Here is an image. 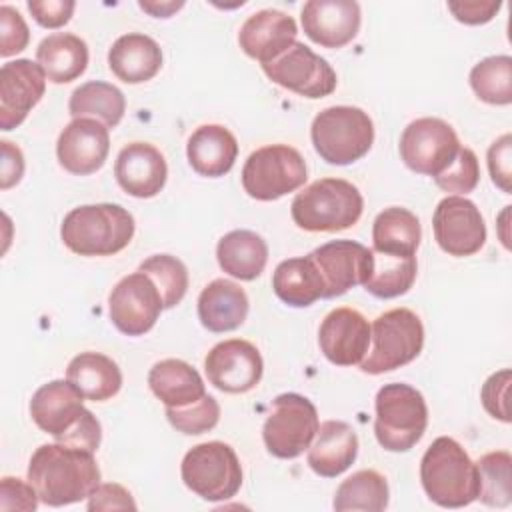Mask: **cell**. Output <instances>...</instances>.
Instances as JSON below:
<instances>
[{"instance_id": "6da1fadb", "label": "cell", "mask_w": 512, "mask_h": 512, "mask_svg": "<svg viewBox=\"0 0 512 512\" xmlns=\"http://www.w3.org/2000/svg\"><path fill=\"white\" fill-rule=\"evenodd\" d=\"M28 482L46 506H68L92 494L100 484L94 452L60 442L42 444L30 458Z\"/></svg>"}, {"instance_id": "7a4b0ae2", "label": "cell", "mask_w": 512, "mask_h": 512, "mask_svg": "<svg viewBox=\"0 0 512 512\" xmlns=\"http://www.w3.org/2000/svg\"><path fill=\"white\" fill-rule=\"evenodd\" d=\"M134 228V216L120 204H84L64 216L60 238L78 256H112L130 244Z\"/></svg>"}, {"instance_id": "3957f363", "label": "cell", "mask_w": 512, "mask_h": 512, "mask_svg": "<svg viewBox=\"0 0 512 512\" xmlns=\"http://www.w3.org/2000/svg\"><path fill=\"white\" fill-rule=\"evenodd\" d=\"M420 482L426 496L442 508H462L478 496L476 462L450 436H440L426 448Z\"/></svg>"}, {"instance_id": "277c9868", "label": "cell", "mask_w": 512, "mask_h": 512, "mask_svg": "<svg viewBox=\"0 0 512 512\" xmlns=\"http://www.w3.org/2000/svg\"><path fill=\"white\" fill-rule=\"evenodd\" d=\"M364 210L360 190L344 178H320L298 192L290 214L306 232H338L354 226Z\"/></svg>"}, {"instance_id": "5b68a950", "label": "cell", "mask_w": 512, "mask_h": 512, "mask_svg": "<svg viewBox=\"0 0 512 512\" xmlns=\"http://www.w3.org/2000/svg\"><path fill=\"white\" fill-rule=\"evenodd\" d=\"M428 426V406L424 396L410 384H384L376 394L374 434L388 452L414 448Z\"/></svg>"}, {"instance_id": "8992f818", "label": "cell", "mask_w": 512, "mask_h": 512, "mask_svg": "<svg viewBox=\"0 0 512 512\" xmlns=\"http://www.w3.org/2000/svg\"><path fill=\"white\" fill-rule=\"evenodd\" d=\"M310 138L322 160L346 166L368 154L374 142V124L362 108L330 106L314 116Z\"/></svg>"}, {"instance_id": "52a82bcc", "label": "cell", "mask_w": 512, "mask_h": 512, "mask_svg": "<svg viewBox=\"0 0 512 512\" xmlns=\"http://www.w3.org/2000/svg\"><path fill=\"white\" fill-rule=\"evenodd\" d=\"M424 346V326L416 312L392 308L370 326V346L360 362L366 374H384L410 364Z\"/></svg>"}, {"instance_id": "ba28073f", "label": "cell", "mask_w": 512, "mask_h": 512, "mask_svg": "<svg viewBox=\"0 0 512 512\" xmlns=\"http://www.w3.org/2000/svg\"><path fill=\"white\" fill-rule=\"evenodd\" d=\"M180 476L188 490L206 502H222L242 486V466L234 448L212 440L192 446L180 464Z\"/></svg>"}, {"instance_id": "9c48e42d", "label": "cell", "mask_w": 512, "mask_h": 512, "mask_svg": "<svg viewBox=\"0 0 512 512\" xmlns=\"http://www.w3.org/2000/svg\"><path fill=\"white\" fill-rule=\"evenodd\" d=\"M308 178L302 154L288 144H270L254 150L242 168L244 192L262 202L278 200L298 190Z\"/></svg>"}, {"instance_id": "30bf717a", "label": "cell", "mask_w": 512, "mask_h": 512, "mask_svg": "<svg viewBox=\"0 0 512 512\" xmlns=\"http://www.w3.org/2000/svg\"><path fill=\"white\" fill-rule=\"evenodd\" d=\"M318 426L316 406L302 394L286 392L274 398L262 438L272 456L290 460L310 448Z\"/></svg>"}, {"instance_id": "8fae6325", "label": "cell", "mask_w": 512, "mask_h": 512, "mask_svg": "<svg viewBox=\"0 0 512 512\" xmlns=\"http://www.w3.org/2000/svg\"><path fill=\"white\" fill-rule=\"evenodd\" d=\"M460 140L454 128L432 116L412 120L400 136V158L404 164L424 176L436 178L442 174L460 150Z\"/></svg>"}, {"instance_id": "7c38bea8", "label": "cell", "mask_w": 512, "mask_h": 512, "mask_svg": "<svg viewBox=\"0 0 512 512\" xmlns=\"http://www.w3.org/2000/svg\"><path fill=\"white\" fill-rule=\"evenodd\" d=\"M262 70L274 84L312 100L332 94L338 84L328 60L302 42H294L282 56L264 64Z\"/></svg>"}, {"instance_id": "4fadbf2b", "label": "cell", "mask_w": 512, "mask_h": 512, "mask_svg": "<svg viewBox=\"0 0 512 512\" xmlns=\"http://www.w3.org/2000/svg\"><path fill=\"white\" fill-rule=\"evenodd\" d=\"M162 310L158 288L140 270L124 276L108 296L110 320L126 336H142L152 330Z\"/></svg>"}, {"instance_id": "5bb4252c", "label": "cell", "mask_w": 512, "mask_h": 512, "mask_svg": "<svg viewBox=\"0 0 512 512\" xmlns=\"http://www.w3.org/2000/svg\"><path fill=\"white\" fill-rule=\"evenodd\" d=\"M434 240L456 258L476 254L486 242V224L476 204L464 196H446L432 216Z\"/></svg>"}, {"instance_id": "9a60e30c", "label": "cell", "mask_w": 512, "mask_h": 512, "mask_svg": "<svg viewBox=\"0 0 512 512\" xmlns=\"http://www.w3.org/2000/svg\"><path fill=\"white\" fill-rule=\"evenodd\" d=\"M208 382L228 394H244L258 386L264 370L258 348L240 338L218 342L204 358Z\"/></svg>"}, {"instance_id": "2e32d148", "label": "cell", "mask_w": 512, "mask_h": 512, "mask_svg": "<svg viewBox=\"0 0 512 512\" xmlns=\"http://www.w3.org/2000/svg\"><path fill=\"white\" fill-rule=\"evenodd\" d=\"M324 280V298L346 294L370 278L374 268L372 248L354 240H332L310 252Z\"/></svg>"}, {"instance_id": "e0dca14e", "label": "cell", "mask_w": 512, "mask_h": 512, "mask_svg": "<svg viewBox=\"0 0 512 512\" xmlns=\"http://www.w3.org/2000/svg\"><path fill=\"white\" fill-rule=\"evenodd\" d=\"M46 92V74L38 62L18 58L0 68V128L20 126Z\"/></svg>"}, {"instance_id": "ac0fdd59", "label": "cell", "mask_w": 512, "mask_h": 512, "mask_svg": "<svg viewBox=\"0 0 512 512\" xmlns=\"http://www.w3.org/2000/svg\"><path fill=\"white\" fill-rule=\"evenodd\" d=\"M108 150V128L94 118L70 120L56 142L60 166L74 176H88L100 170L108 158Z\"/></svg>"}, {"instance_id": "d6986e66", "label": "cell", "mask_w": 512, "mask_h": 512, "mask_svg": "<svg viewBox=\"0 0 512 512\" xmlns=\"http://www.w3.org/2000/svg\"><path fill=\"white\" fill-rule=\"evenodd\" d=\"M318 344L322 354L336 366L360 364L370 346V324L354 308H334L320 324Z\"/></svg>"}, {"instance_id": "ffe728a7", "label": "cell", "mask_w": 512, "mask_h": 512, "mask_svg": "<svg viewBox=\"0 0 512 512\" xmlns=\"http://www.w3.org/2000/svg\"><path fill=\"white\" fill-rule=\"evenodd\" d=\"M304 34L322 48H342L360 30V4L354 0H310L300 12Z\"/></svg>"}, {"instance_id": "44dd1931", "label": "cell", "mask_w": 512, "mask_h": 512, "mask_svg": "<svg viewBox=\"0 0 512 512\" xmlns=\"http://www.w3.org/2000/svg\"><path fill=\"white\" fill-rule=\"evenodd\" d=\"M296 20L274 8L258 10L246 18L238 32V44L246 56L262 66L282 56L296 42Z\"/></svg>"}, {"instance_id": "7402d4cb", "label": "cell", "mask_w": 512, "mask_h": 512, "mask_svg": "<svg viewBox=\"0 0 512 512\" xmlns=\"http://www.w3.org/2000/svg\"><path fill=\"white\" fill-rule=\"evenodd\" d=\"M114 176L120 188L134 198L156 196L168 176V166L164 154L148 142L126 144L114 164Z\"/></svg>"}, {"instance_id": "603a6c76", "label": "cell", "mask_w": 512, "mask_h": 512, "mask_svg": "<svg viewBox=\"0 0 512 512\" xmlns=\"http://www.w3.org/2000/svg\"><path fill=\"white\" fill-rule=\"evenodd\" d=\"M82 402L84 396L68 380H50L32 394L30 416L42 432L56 440L82 418L86 412Z\"/></svg>"}, {"instance_id": "cb8c5ba5", "label": "cell", "mask_w": 512, "mask_h": 512, "mask_svg": "<svg viewBox=\"0 0 512 512\" xmlns=\"http://www.w3.org/2000/svg\"><path fill=\"white\" fill-rule=\"evenodd\" d=\"M358 456L356 430L342 420H326L308 448V466L324 478H336L346 472Z\"/></svg>"}, {"instance_id": "d4e9b609", "label": "cell", "mask_w": 512, "mask_h": 512, "mask_svg": "<svg viewBox=\"0 0 512 512\" xmlns=\"http://www.w3.org/2000/svg\"><path fill=\"white\" fill-rule=\"evenodd\" d=\"M248 296L240 284L216 278L198 296L200 324L210 332H230L244 324L248 316Z\"/></svg>"}, {"instance_id": "484cf974", "label": "cell", "mask_w": 512, "mask_h": 512, "mask_svg": "<svg viewBox=\"0 0 512 512\" xmlns=\"http://www.w3.org/2000/svg\"><path fill=\"white\" fill-rule=\"evenodd\" d=\"M108 66L118 80L126 84H142L160 72L162 50L154 38L130 32L116 38L110 46Z\"/></svg>"}, {"instance_id": "4316f807", "label": "cell", "mask_w": 512, "mask_h": 512, "mask_svg": "<svg viewBox=\"0 0 512 512\" xmlns=\"http://www.w3.org/2000/svg\"><path fill=\"white\" fill-rule=\"evenodd\" d=\"M186 156L192 170L200 176L220 178L232 170L238 156V142L228 128L204 124L188 138Z\"/></svg>"}, {"instance_id": "83f0119b", "label": "cell", "mask_w": 512, "mask_h": 512, "mask_svg": "<svg viewBox=\"0 0 512 512\" xmlns=\"http://www.w3.org/2000/svg\"><path fill=\"white\" fill-rule=\"evenodd\" d=\"M148 386L166 408L186 406L206 396V384L198 370L178 358L156 362L148 372Z\"/></svg>"}, {"instance_id": "f1b7e54d", "label": "cell", "mask_w": 512, "mask_h": 512, "mask_svg": "<svg viewBox=\"0 0 512 512\" xmlns=\"http://www.w3.org/2000/svg\"><path fill=\"white\" fill-rule=\"evenodd\" d=\"M216 258L226 274L250 282L266 268L268 244L252 230H232L218 240Z\"/></svg>"}, {"instance_id": "f546056e", "label": "cell", "mask_w": 512, "mask_h": 512, "mask_svg": "<svg viewBox=\"0 0 512 512\" xmlns=\"http://www.w3.org/2000/svg\"><path fill=\"white\" fill-rule=\"evenodd\" d=\"M66 380L92 402L110 400L122 388L118 364L100 352H80L74 356L66 368Z\"/></svg>"}, {"instance_id": "4dcf8cb0", "label": "cell", "mask_w": 512, "mask_h": 512, "mask_svg": "<svg viewBox=\"0 0 512 512\" xmlns=\"http://www.w3.org/2000/svg\"><path fill=\"white\" fill-rule=\"evenodd\" d=\"M36 60L50 82L66 84L84 74L88 66V46L76 34L54 32L38 44Z\"/></svg>"}, {"instance_id": "1f68e13d", "label": "cell", "mask_w": 512, "mask_h": 512, "mask_svg": "<svg viewBox=\"0 0 512 512\" xmlns=\"http://www.w3.org/2000/svg\"><path fill=\"white\" fill-rule=\"evenodd\" d=\"M274 294L288 306L306 308L324 298V280L312 256L282 260L272 274Z\"/></svg>"}, {"instance_id": "d6a6232c", "label": "cell", "mask_w": 512, "mask_h": 512, "mask_svg": "<svg viewBox=\"0 0 512 512\" xmlns=\"http://www.w3.org/2000/svg\"><path fill=\"white\" fill-rule=\"evenodd\" d=\"M422 228L414 212L402 206L384 208L372 224V250L394 256H416Z\"/></svg>"}, {"instance_id": "836d02e7", "label": "cell", "mask_w": 512, "mask_h": 512, "mask_svg": "<svg viewBox=\"0 0 512 512\" xmlns=\"http://www.w3.org/2000/svg\"><path fill=\"white\" fill-rule=\"evenodd\" d=\"M126 110L122 90L110 82L90 80L80 84L68 100V112L74 118H94L106 128L120 124Z\"/></svg>"}, {"instance_id": "e575fe53", "label": "cell", "mask_w": 512, "mask_h": 512, "mask_svg": "<svg viewBox=\"0 0 512 512\" xmlns=\"http://www.w3.org/2000/svg\"><path fill=\"white\" fill-rule=\"evenodd\" d=\"M388 482L376 470H358L336 488L334 510H364V512H382L388 506Z\"/></svg>"}, {"instance_id": "d590c367", "label": "cell", "mask_w": 512, "mask_h": 512, "mask_svg": "<svg viewBox=\"0 0 512 512\" xmlns=\"http://www.w3.org/2000/svg\"><path fill=\"white\" fill-rule=\"evenodd\" d=\"M374 268L370 278L364 282V290L376 298H396L406 294L418 272L416 256H394L374 252Z\"/></svg>"}, {"instance_id": "8d00e7d4", "label": "cell", "mask_w": 512, "mask_h": 512, "mask_svg": "<svg viewBox=\"0 0 512 512\" xmlns=\"http://www.w3.org/2000/svg\"><path fill=\"white\" fill-rule=\"evenodd\" d=\"M478 496L486 506L506 508L512 502V456L506 450L484 454L476 462Z\"/></svg>"}, {"instance_id": "74e56055", "label": "cell", "mask_w": 512, "mask_h": 512, "mask_svg": "<svg viewBox=\"0 0 512 512\" xmlns=\"http://www.w3.org/2000/svg\"><path fill=\"white\" fill-rule=\"evenodd\" d=\"M470 86L474 94L494 106H506L512 102V58L488 56L470 70Z\"/></svg>"}, {"instance_id": "f35d334b", "label": "cell", "mask_w": 512, "mask_h": 512, "mask_svg": "<svg viewBox=\"0 0 512 512\" xmlns=\"http://www.w3.org/2000/svg\"><path fill=\"white\" fill-rule=\"evenodd\" d=\"M140 272H144L154 286L158 288L162 296L164 308H174L182 302L188 290V270L182 260L170 254H154L146 258L140 266Z\"/></svg>"}, {"instance_id": "ab89813d", "label": "cell", "mask_w": 512, "mask_h": 512, "mask_svg": "<svg viewBox=\"0 0 512 512\" xmlns=\"http://www.w3.org/2000/svg\"><path fill=\"white\" fill-rule=\"evenodd\" d=\"M168 422L182 434L198 436L208 430H212L220 420V404L214 396L206 394L200 400L178 406V408H166Z\"/></svg>"}, {"instance_id": "60d3db41", "label": "cell", "mask_w": 512, "mask_h": 512, "mask_svg": "<svg viewBox=\"0 0 512 512\" xmlns=\"http://www.w3.org/2000/svg\"><path fill=\"white\" fill-rule=\"evenodd\" d=\"M480 180V166H478V158L476 154L466 148L460 146L456 158L452 160V164L434 178L436 186L444 192H450L454 196L460 194H468L478 186Z\"/></svg>"}, {"instance_id": "b9f144b4", "label": "cell", "mask_w": 512, "mask_h": 512, "mask_svg": "<svg viewBox=\"0 0 512 512\" xmlns=\"http://www.w3.org/2000/svg\"><path fill=\"white\" fill-rule=\"evenodd\" d=\"M30 42V30L20 12L8 4L0 6V56L22 52Z\"/></svg>"}, {"instance_id": "7bdbcfd3", "label": "cell", "mask_w": 512, "mask_h": 512, "mask_svg": "<svg viewBox=\"0 0 512 512\" xmlns=\"http://www.w3.org/2000/svg\"><path fill=\"white\" fill-rule=\"evenodd\" d=\"M488 172L492 182L504 192H512V136L502 134L488 148Z\"/></svg>"}, {"instance_id": "ee69618b", "label": "cell", "mask_w": 512, "mask_h": 512, "mask_svg": "<svg viewBox=\"0 0 512 512\" xmlns=\"http://www.w3.org/2000/svg\"><path fill=\"white\" fill-rule=\"evenodd\" d=\"M508 388H510V370L504 368L500 372H494L482 386L480 398L484 410L502 422H510V412H508Z\"/></svg>"}, {"instance_id": "f6af8a7d", "label": "cell", "mask_w": 512, "mask_h": 512, "mask_svg": "<svg viewBox=\"0 0 512 512\" xmlns=\"http://www.w3.org/2000/svg\"><path fill=\"white\" fill-rule=\"evenodd\" d=\"M38 492L30 482L14 476L0 480V510H36Z\"/></svg>"}, {"instance_id": "bcb514c9", "label": "cell", "mask_w": 512, "mask_h": 512, "mask_svg": "<svg viewBox=\"0 0 512 512\" xmlns=\"http://www.w3.org/2000/svg\"><path fill=\"white\" fill-rule=\"evenodd\" d=\"M100 440H102L100 422L88 408L82 414V418L68 432H64L60 438H56V442H60V444L80 448L86 452H96L100 446Z\"/></svg>"}, {"instance_id": "7dc6e473", "label": "cell", "mask_w": 512, "mask_h": 512, "mask_svg": "<svg viewBox=\"0 0 512 512\" xmlns=\"http://www.w3.org/2000/svg\"><path fill=\"white\" fill-rule=\"evenodd\" d=\"M76 8L74 0H30L28 10L42 28H60L68 24Z\"/></svg>"}, {"instance_id": "c3c4849f", "label": "cell", "mask_w": 512, "mask_h": 512, "mask_svg": "<svg viewBox=\"0 0 512 512\" xmlns=\"http://www.w3.org/2000/svg\"><path fill=\"white\" fill-rule=\"evenodd\" d=\"M136 502L132 498V494L116 484V482H108V484H98L92 494L88 496V510H136Z\"/></svg>"}, {"instance_id": "681fc988", "label": "cell", "mask_w": 512, "mask_h": 512, "mask_svg": "<svg viewBox=\"0 0 512 512\" xmlns=\"http://www.w3.org/2000/svg\"><path fill=\"white\" fill-rule=\"evenodd\" d=\"M502 2L500 0H452L448 2V10L454 14V18L462 24H486L490 22L496 12L500 10Z\"/></svg>"}, {"instance_id": "f907efd6", "label": "cell", "mask_w": 512, "mask_h": 512, "mask_svg": "<svg viewBox=\"0 0 512 512\" xmlns=\"http://www.w3.org/2000/svg\"><path fill=\"white\" fill-rule=\"evenodd\" d=\"M2 162H0V188L8 190L22 180L24 174V156L18 146L8 140L0 142Z\"/></svg>"}, {"instance_id": "816d5d0a", "label": "cell", "mask_w": 512, "mask_h": 512, "mask_svg": "<svg viewBox=\"0 0 512 512\" xmlns=\"http://www.w3.org/2000/svg\"><path fill=\"white\" fill-rule=\"evenodd\" d=\"M138 6L142 10H146L148 14H152L154 18H168L172 12L180 10L184 6V2H146V0H140Z\"/></svg>"}]
</instances>
